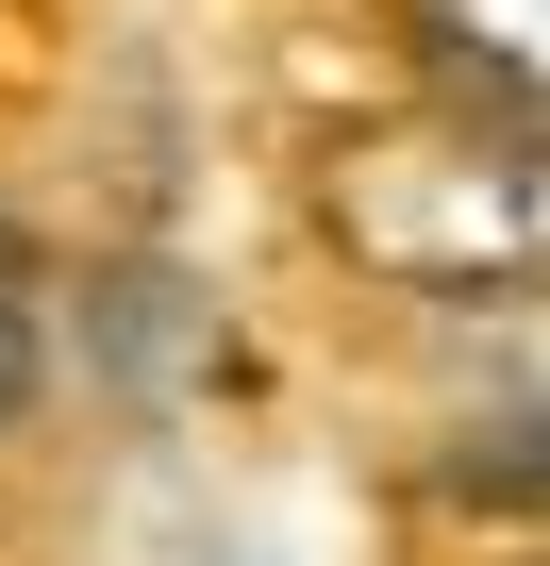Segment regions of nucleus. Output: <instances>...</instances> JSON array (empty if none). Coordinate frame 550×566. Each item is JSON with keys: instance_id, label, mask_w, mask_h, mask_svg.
<instances>
[{"instance_id": "obj_2", "label": "nucleus", "mask_w": 550, "mask_h": 566, "mask_svg": "<svg viewBox=\"0 0 550 566\" xmlns=\"http://www.w3.org/2000/svg\"><path fill=\"white\" fill-rule=\"evenodd\" d=\"M434 67L484 101V117H533L550 134V0H417Z\"/></svg>"}, {"instance_id": "obj_1", "label": "nucleus", "mask_w": 550, "mask_h": 566, "mask_svg": "<svg viewBox=\"0 0 550 566\" xmlns=\"http://www.w3.org/2000/svg\"><path fill=\"white\" fill-rule=\"evenodd\" d=\"M318 233L417 301H533L550 283V134L484 117V101L417 117V134H351L318 167Z\"/></svg>"}, {"instance_id": "obj_3", "label": "nucleus", "mask_w": 550, "mask_h": 566, "mask_svg": "<svg viewBox=\"0 0 550 566\" xmlns=\"http://www.w3.org/2000/svg\"><path fill=\"white\" fill-rule=\"evenodd\" d=\"M434 500H484V516H550V400H517V417H467L434 467H417Z\"/></svg>"}]
</instances>
